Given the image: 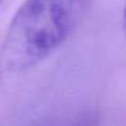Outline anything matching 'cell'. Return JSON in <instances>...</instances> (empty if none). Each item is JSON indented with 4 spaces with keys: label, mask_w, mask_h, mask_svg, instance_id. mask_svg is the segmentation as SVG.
Here are the masks:
<instances>
[{
    "label": "cell",
    "mask_w": 126,
    "mask_h": 126,
    "mask_svg": "<svg viewBox=\"0 0 126 126\" xmlns=\"http://www.w3.org/2000/svg\"><path fill=\"white\" fill-rule=\"evenodd\" d=\"M92 0H25L0 49V66L20 72L51 56L85 16Z\"/></svg>",
    "instance_id": "cell-1"
},
{
    "label": "cell",
    "mask_w": 126,
    "mask_h": 126,
    "mask_svg": "<svg viewBox=\"0 0 126 126\" xmlns=\"http://www.w3.org/2000/svg\"><path fill=\"white\" fill-rule=\"evenodd\" d=\"M122 29L125 32V37H126V3L124 6V13H122Z\"/></svg>",
    "instance_id": "cell-2"
},
{
    "label": "cell",
    "mask_w": 126,
    "mask_h": 126,
    "mask_svg": "<svg viewBox=\"0 0 126 126\" xmlns=\"http://www.w3.org/2000/svg\"><path fill=\"white\" fill-rule=\"evenodd\" d=\"M1 3H3V0H0V5H1Z\"/></svg>",
    "instance_id": "cell-3"
}]
</instances>
